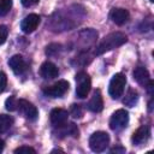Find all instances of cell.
Here are the masks:
<instances>
[{
  "instance_id": "6da1fadb",
  "label": "cell",
  "mask_w": 154,
  "mask_h": 154,
  "mask_svg": "<svg viewBox=\"0 0 154 154\" xmlns=\"http://www.w3.org/2000/svg\"><path fill=\"white\" fill-rule=\"evenodd\" d=\"M128 41V37L125 34L120 32V31H116V32H111L108 35H106L102 41L96 46L95 48V54L100 55L103 54L108 51H112L117 47H120L122 45H124Z\"/></svg>"
},
{
  "instance_id": "7a4b0ae2",
  "label": "cell",
  "mask_w": 154,
  "mask_h": 154,
  "mask_svg": "<svg viewBox=\"0 0 154 154\" xmlns=\"http://www.w3.org/2000/svg\"><path fill=\"white\" fill-rule=\"evenodd\" d=\"M109 144V136L105 131H96L89 138V147L95 153L103 152Z\"/></svg>"
},
{
  "instance_id": "3957f363",
  "label": "cell",
  "mask_w": 154,
  "mask_h": 154,
  "mask_svg": "<svg viewBox=\"0 0 154 154\" xmlns=\"http://www.w3.org/2000/svg\"><path fill=\"white\" fill-rule=\"evenodd\" d=\"M91 88V81L87 72L81 71L76 75V95L79 99L87 97Z\"/></svg>"
},
{
  "instance_id": "277c9868",
  "label": "cell",
  "mask_w": 154,
  "mask_h": 154,
  "mask_svg": "<svg viewBox=\"0 0 154 154\" xmlns=\"http://www.w3.org/2000/svg\"><path fill=\"white\" fill-rule=\"evenodd\" d=\"M125 84H126V77L124 73H116L111 82H109V87H108V93L111 95L112 99H118L123 95L124 89H125Z\"/></svg>"
},
{
  "instance_id": "5b68a950",
  "label": "cell",
  "mask_w": 154,
  "mask_h": 154,
  "mask_svg": "<svg viewBox=\"0 0 154 154\" xmlns=\"http://www.w3.org/2000/svg\"><path fill=\"white\" fill-rule=\"evenodd\" d=\"M129 123V113L128 111L125 109H117L111 119H109V128L114 131H118V130H122L124 128H126Z\"/></svg>"
},
{
  "instance_id": "8992f818",
  "label": "cell",
  "mask_w": 154,
  "mask_h": 154,
  "mask_svg": "<svg viewBox=\"0 0 154 154\" xmlns=\"http://www.w3.org/2000/svg\"><path fill=\"white\" fill-rule=\"evenodd\" d=\"M69 87H70V84L67 81L60 79V81L55 82L54 84L45 88L43 93H45V95L51 96V97H61L69 90Z\"/></svg>"
},
{
  "instance_id": "52a82bcc",
  "label": "cell",
  "mask_w": 154,
  "mask_h": 154,
  "mask_svg": "<svg viewBox=\"0 0 154 154\" xmlns=\"http://www.w3.org/2000/svg\"><path fill=\"white\" fill-rule=\"evenodd\" d=\"M17 109H19V112L29 120H35L38 116L37 108L31 102H29L28 100H24V99L18 100V108Z\"/></svg>"
},
{
  "instance_id": "ba28073f",
  "label": "cell",
  "mask_w": 154,
  "mask_h": 154,
  "mask_svg": "<svg viewBox=\"0 0 154 154\" xmlns=\"http://www.w3.org/2000/svg\"><path fill=\"white\" fill-rule=\"evenodd\" d=\"M40 24V16L36 13H30L28 14L20 23V29L25 34H31L32 31L36 30V28Z\"/></svg>"
},
{
  "instance_id": "9c48e42d",
  "label": "cell",
  "mask_w": 154,
  "mask_h": 154,
  "mask_svg": "<svg viewBox=\"0 0 154 154\" xmlns=\"http://www.w3.org/2000/svg\"><path fill=\"white\" fill-rule=\"evenodd\" d=\"M8 65L16 75H23L26 71V67H28L23 57L19 55V54H16V55L11 57L10 60H8Z\"/></svg>"
},
{
  "instance_id": "30bf717a",
  "label": "cell",
  "mask_w": 154,
  "mask_h": 154,
  "mask_svg": "<svg viewBox=\"0 0 154 154\" xmlns=\"http://www.w3.org/2000/svg\"><path fill=\"white\" fill-rule=\"evenodd\" d=\"M132 75H134V79H135L138 84H141L142 87H147V85L152 82L148 70H147L146 67H143V66H137V67H135Z\"/></svg>"
},
{
  "instance_id": "8fae6325",
  "label": "cell",
  "mask_w": 154,
  "mask_h": 154,
  "mask_svg": "<svg viewBox=\"0 0 154 154\" xmlns=\"http://www.w3.org/2000/svg\"><path fill=\"white\" fill-rule=\"evenodd\" d=\"M109 18L117 25H124L129 20L130 14L125 8H113L109 13Z\"/></svg>"
},
{
  "instance_id": "7c38bea8",
  "label": "cell",
  "mask_w": 154,
  "mask_h": 154,
  "mask_svg": "<svg viewBox=\"0 0 154 154\" xmlns=\"http://www.w3.org/2000/svg\"><path fill=\"white\" fill-rule=\"evenodd\" d=\"M40 75L46 79H52V78L58 77L59 70L55 64L51 61H45L40 67Z\"/></svg>"
},
{
  "instance_id": "4fadbf2b",
  "label": "cell",
  "mask_w": 154,
  "mask_h": 154,
  "mask_svg": "<svg viewBox=\"0 0 154 154\" xmlns=\"http://www.w3.org/2000/svg\"><path fill=\"white\" fill-rule=\"evenodd\" d=\"M69 118V112L63 109V108H54L51 112V123L54 126H60L67 122Z\"/></svg>"
},
{
  "instance_id": "5bb4252c",
  "label": "cell",
  "mask_w": 154,
  "mask_h": 154,
  "mask_svg": "<svg viewBox=\"0 0 154 154\" xmlns=\"http://www.w3.org/2000/svg\"><path fill=\"white\" fill-rule=\"evenodd\" d=\"M88 108L91 112H101L103 108V100H102V95L100 93V90H95L91 99L88 102Z\"/></svg>"
},
{
  "instance_id": "9a60e30c",
  "label": "cell",
  "mask_w": 154,
  "mask_h": 154,
  "mask_svg": "<svg viewBox=\"0 0 154 154\" xmlns=\"http://www.w3.org/2000/svg\"><path fill=\"white\" fill-rule=\"evenodd\" d=\"M149 135H150L149 128L146 126V125H143V126L138 128V129L134 132V135H132V137H131V141H132L134 144H141V143L146 142V141L149 138Z\"/></svg>"
},
{
  "instance_id": "2e32d148",
  "label": "cell",
  "mask_w": 154,
  "mask_h": 154,
  "mask_svg": "<svg viewBox=\"0 0 154 154\" xmlns=\"http://www.w3.org/2000/svg\"><path fill=\"white\" fill-rule=\"evenodd\" d=\"M137 101H138V94H137V91L134 90V89H129L128 93H126V95H125V97H124V100H123L124 105H126L129 107H134L137 103Z\"/></svg>"
},
{
  "instance_id": "e0dca14e",
  "label": "cell",
  "mask_w": 154,
  "mask_h": 154,
  "mask_svg": "<svg viewBox=\"0 0 154 154\" xmlns=\"http://www.w3.org/2000/svg\"><path fill=\"white\" fill-rule=\"evenodd\" d=\"M13 124V118L7 114H0V134L6 132Z\"/></svg>"
},
{
  "instance_id": "ac0fdd59",
  "label": "cell",
  "mask_w": 154,
  "mask_h": 154,
  "mask_svg": "<svg viewBox=\"0 0 154 154\" xmlns=\"http://www.w3.org/2000/svg\"><path fill=\"white\" fill-rule=\"evenodd\" d=\"M5 107H6V109L10 111V112L16 111V109L18 108V100H17L14 96L7 97L6 101H5Z\"/></svg>"
},
{
  "instance_id": "d6986e66",
  "label": "cell",
  "mask_w": 154,
  "mask_h": 154,
  "mask_svg": "<svg viewBox=\"0 0 154 154\" xmlns=\"http://www.w3.org/2000/svg\"><path fill=\"white\" fill-rule=\"evenodd\" d=\"M12 7V0H0V17L7 14Z\"/></svg>"
},
{
  "instance_id": "ffe728a7",
  "label": "cell",
  "mask_w": 154,
  "mask_h": 154,
  "mask_svg": "<svg viewBox=\"0 0 154 154\" xmlns=\"http://www.w3.org/2000/svg\"><path fill=\"white\" fill-rule=\"evenodd\" d=\"M70 114L73 118H81L83 116V109H82L81 105H72L71 109H70Z\"/></svg>"
},
{
  "instance_id": "44dd1931",
  "label": "cell",
  "mask_w": 154,
  "mask_h": 154,
  "mask_svg": "<svg viewBox=\"0 0 154 154\" xmlns=\"http://www.w3.org/2000/svg\"><path fill=\"white\" fill-rule=\"evenodd\" d=\"M14 153L16 154H35L36 150L31 147H28V146H22V147H18L17 149H14Z\"/></svg>"
},
{
  "instance_id": "7402d4cb",
  "label": "cell",
  "mask_w": 154,
  "mask_h": 154,
  "mask_svg": "<svg viewBox=\"0 0 154 154\" xmlns=\"http://www.w3.org/2000/svg\"><path fill=\"white\" fill-rule=\"evenodd\" d=\"M61 49V46L60 45H57V43H53V45H49L47 46V49H46V53L48 55H55Z\"/></svg>"
},
{
  "instance_id": "603a6c76",
  "label": "cell",
  "mask_w": 154,
  "mask_h": 154,
  "mask_svg": "<svg viewBox=\"0 0 154 154\" xmlns=\"http://www.w3.org/2000/svg\"><path fill=\"white\" fill-rule=\"evenodd\" d=\"M8 35V29L6 25H0V45L5 43L6 38Z\"/></svg>"
},
{
  "instance_id": "cb8c5ba5",
  "label": "cell",
  "mask_w": 154,
  "mask_h": 154,
  "mask_svg": "<svg viewBox=\"0 0 154 154\" xmlns=\"http://www.w3.org/2000/svg\"><path fill=\"white\" fill-rule=\"evenodd\" d=\"M6 84H7V77L4 72L0 71V93H2L6 88Z\"/></svg>"
},
{
  "instance_id": "d4e9b609",
  "label": "cell",
  "mask_w": 154,
  "mask_h": 154,
  "mask_svg": "<svg viewBox=\"0 0 154 154\" xmlns=\"http://www.w3.org/2000/svg\"><path fill=\"white\" fill-rule=\"evenodd\" d=\"M20 2H22L25 7H29V6H32V5L37 4L38 0H20Z\"/></svg>"
},
{
  "instance_id": "484cf974",
  "label": "cell",
  "mask_w": 154,
  "mask_h": 154,
  "mask_svg": "<svg viewBox=\"0 0 154 154\" xmlns=\"http://www.w3.org/2000/svg\"><path fill=\"white\" fill-rule=\"evenodd\" d=\"M114 152H116V153H117V152H122V153H123V152H125V149H124V148H113V149H111V153H114Z\"/></svg>"
},
{
  "instance_id": "4316f807",
  "label": "cell",
  "mask_w": 154,
  "mask_h": 154,
  "mask_svg": "<svg viewBox=\"0 0 154 154\" xmlns=\"http://www.w3.org/2000/svg\"><path fill=\"white\" fill-rule=\"evenodd\" d=\"M4 147H5V142L0 138V152H2V149H4Z\"/></svg>"
},
{
  "instance_id": "83f0119b",
  "label": "cell",
  "mask_w": 154,
  "mask_h": 154,
  "mask_svg": "<svg viewBox=\"0 0 154 154\" xmlns=\"http://www.w3.org/2000/svg\"><path fill=\"white\" fill-rule=\"evenodd\" d=\"M150 1H154V0H150Z\"/></svg>"
}]
</instances>
